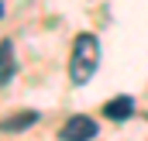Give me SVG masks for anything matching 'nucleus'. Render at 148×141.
Returning a JSON list of instances; mask_svg holds the SVG:
<instances>
[{
    "instance_id": "1",
    "label": "nucleus",
    "mask_w": 148,
    "mask_h": 141,
    "mask_svg": "<svg viewBox=\"0 0 148 141\" xmlns=\"http://www.w3.org/2000/svg\"><path fill=\"white\" fill-rule=\"evenodd\" d=\"M97 66H100V41H97V35H79L73 45V59H69V79L76 86H83V83L93 79Z\"/></svg>"
},
{
    "instance_id": "3",
    "label": "nucleus",
    "mask_w": 148,
    "mask_h": 141,
    "mask_svg": "<svg viewBox=\"0 0 148 141\" xmlns=\"http://www.w3.org/2000/svg\"><path fill=\"white\" fill-rule=\"evenodd\" d=\"M35 120H38V114H35V110H24V114H10V117H3V120H0V131H3V134H17V131L31 127Z\"/></svg>"
},
{
    "instance_id": "5",
    "label": "nucleus",
    "mask_w": 148,
    "mask_h": 141,
    "mask_svg": "<svg viewBox=\"0 0 148 141\" xmlns=\"http://www.w3.org/2000/svg\"><path fill=\"white\" fill-rule=\"evenodd\" d=\"M14 76V52H10V41H0V86L10 83Z\"/></svg>"
},
{
    "instance_id": "4",
    "label": "nucleus",
    "mask_w": 148,
    "mask_h": 141,
    "mask_svg": "<svg viewBox=\"0 0 148 141\" xmlns=\"http://www.w3.org/2000/svg\"><path fill=\"white\" fill-rule=\"evenodd\" d=\"M134 114V100L131 97H114L110 103H103V117H110V120H127Z\"/></svg>"
},
{
    "instance_id": "2",
    "label": "nucleus",
    "mask_w": 148,
    "mask_h": 141,
    "mask_svg": "<svg viewBox=\"0 0 148 141\" xmlns=\"http://www.w3.org/2000/svg\"><path fill=\"white\" fill-rule=\"evenodd\" d=\"M59 138L62 141H93L97 138V124H93V117H69L66 124H62V131H59Z\"/></svg>"
}]
</instances>
